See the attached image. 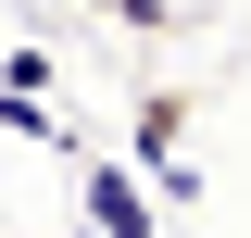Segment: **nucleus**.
Here are the masks:
<instances>
[{
	"instance_id": "obj_1",
	"label": "nucleus",
	"mask_w": 251,
	"mask_h": 238,
	"mask_svg": "<svg viewBox=\"0 0 251 238\" xmlns=\"http://www.w3.org/2000/svg\"><path fill=\"white\" fill-rule=\"evenodd\" d=\"M88 238H151V201L126 163H88Z\"/></svg>"
},
{
	"instance_id": "obj_3",
	"label": "nucleus",
	"mask_w": 251,
	"mask_h": 238,
	"mask_svg": "<svg viewBox=\"0 0 251 238\" xmlns=\"http://www.w3.org/2000/svg\"><path fill=\"white\" fill-rule=\"evenodd\" d=\"M100 13H113V25H176L188 0H100Z\"/></svg>"
},
{
	"instance_id": "obj_2",
	"label": "nucleus",
	"mask_w": 251,
	"mask_h": 238,
	"mask_svg": "<svg viewBox=\"0 0 251 238\" xmlns=\"http://www.w3.org/2000/svg\"><path fill=\"white\" fill-rule=\"evenodd\" d=\"M176 138H188V88H151L138 100V163H163Z\"/></svg>"
}]
</instances>
